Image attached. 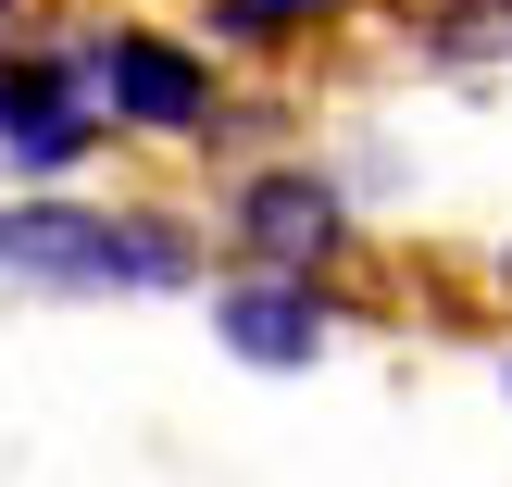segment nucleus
I'll return each instance as SVG.
<instances>
[{
  "mask_svg": "<svg viewBox=\"0 0 512 487\" xmlns=\"http://www.w3.org/2000/svg\"><path fill=\"white\" fill-rule=\"evenodd\" d=\"M0 275H25V288H175L188 238L175 225H100V213H63V200H13L0 213Z\"/></svg>",
  "mask_w": 512,
  "mask_h": 487,
  "instance_id": "f257e3e1",
  "label": "nucleus"
},
{
  "mask_svg": "<svg viewBox=\"0 0 512 487\" xmlns=\"http://www.w3.org/2000/svg\"><path fill=\"white\" fill-rule=\"evenodd\" d=\"M213 325H225V350H238V363H263V375H288V363H313V350H325L313 275H250V288L213 300Z\"/></svg>",
  "mask_w": 512,
  "mask_h": 487,
  "instance_id": "f03ea898",
  "label": "nucleus"
},
{
  "mask_svg": "<svg viewBox=\"0 0 512 487\" xmlns=\"http://www.w3.org/2000/svg\"><path fill=\"white\" fill-rule=\"evenodd\" d=\"M88 75L113 88V113H138V125H200V113H213V75H200L175 38H138V25H125V38H100Z\"/></svg>",
  "mask_w": 512,
  "mask_h": 487,
  "instance_id": "7ed1b4c3",
  "label": "nucleus"
},
{
  "mask_svg": "<svg viewBox=\"0 0 512 487\" xmlns=\"http://www.w3.org/2000/svg\"><path fill=\"white\" fill-rule=\"evenodd\" d=\"M238 238L263 250L275 275H313L325 250H338V188H325V175H250L238 188Z\"/></svg>",
  "mask_w": 512,
  "mask_h": 487,
  "instance_id": "20e7f679",
  "label": "nucleus"
},
{
  "mask_svg": "<svg viewBox=\"0 0 512 487\" xmlns=\"http://www.w3.org/2000/svg\"><path fill=\"white\" fill-rule=\"evenodd\" d=\"M88 138H100V113H88L50 63H0V150H13L25 175H63Z\"/></svg>",
  "mask_w": 512,
  "mask_h": 487,
  "instance_id": "39448f33",
  "label": "nucleus"
},
{
  "mask_svg": "<svg viewBox=\"0 0 512 487\" xmlns=\"http://www.w3.org/2000/svg\"><path fill=\"white\" fill-rule=\"evenodd\" d=\"M438 50H450V63H488V50H512V0H488V13H450Z\"/></svg>",
  "mask_w": 512,
  "mask_h": 487,
  "instance_id": "423d86ee",
  "label": "nucleus"
},
{
  "mask_svg": "<svg viewBox=\"0 0 512 487\" xmlns=\"http://www.w3.org/2000/svg\"><path fill=\"white\" fill-rule=\"evenodd\" d=\"M300 13H325V0H225V25H238V38H275V25H300Z\"/></svg>",
  "mask_w": 512,
  "mask_h": 487,
  "instance_id": "0eeeda50",
  "label": "nucleus"
},
{
  "mask_svg": "<svg viewBox=\"0 0 512 487\" xmlns=\"http://www.w3.org/2000/svg\"><path fill=\"white\" fill-rule=\"evenodd\" d=\"M0 25H13V0H0Z\"/></svg>",
  "mask_w": 512,
  "mask_h": 487,
  "instance_id": "6e6552de",
  "label": "nucleus"
},
{
  "mask_svg": "<svg viewBox=\"0 0 512 487\" xmlns=\"http://www.w3.org/2000/svg\"><path fill=\"white\" fill-rule=\"evenodd\" d=\"M500 275H512V250H500Z\"/></svg>",
  "mask_w": 512,
  "mask_h": 487,
  "instance_id": "1a4fd4ad",
  "label": "nucleus"
}]
</instances>
